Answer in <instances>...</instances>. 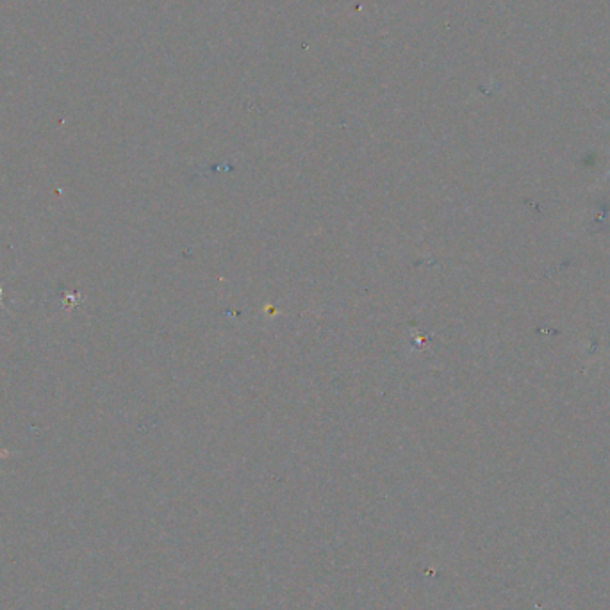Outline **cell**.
<instances>
[{"instance_id":"cell-1","label":"cell","mask_w":610,"mask_h":610,"mask_svg":"<svg viewBox=\"0 0 610 610\" xmlns=\"http://www.w3.org/2000/svg\"><path fill=\"white\" fill-rule=\"evenodd\" d=\"M4 304V290H2V287H0V305Z\"/></svg>"},{"instance_id":"cell-2","label":"cell","mask_w":610,"mask_h":610,"mask_svg":"<svg viewBox=\"0 0 610 610\" xmlns=\"http://www.w3.org/2000/svg\"><path fill=\"white\" fill-rule=\"evenodd\" d=\"M606 129H609V132H610V125H606ZM606 179H610V168H609V171L605 174V177H603V181H606Z\"/></svg>"}]
</instances>
